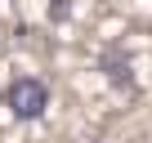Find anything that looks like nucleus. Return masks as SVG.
<instances>
[{
    "instance_id": "f257e3e1",
    "label": "nucleus",
    "mask_w": 152,
    "mask_h": 143,
    "mask_svg": "<svg viewBox=\"0 0 152 143\" xmlns=\"http://www.w3.org/2000/svg\"><path fill=\"white\" fill-rule=\"evenodd\" d=\"M5 107H9L18 121H36V116H45V107H49V85L36 81V76H18V81L5 90Z\"/></svg>"
},
{
    "instance_id": "f03ea898",
    "label": "nucleus",
    "mask_w": 152,
    "mask_h": 143,
    "mask_svg": "<svg viewBox=\"0 0 152 143\" xmlns=\"http://www.w3.org/2000/svg\"><path fill=\"white\" fill-rule=\"evenodd\" d=\"M94 143H99V139H94Z\"/></svg>"
}]
</instances>
